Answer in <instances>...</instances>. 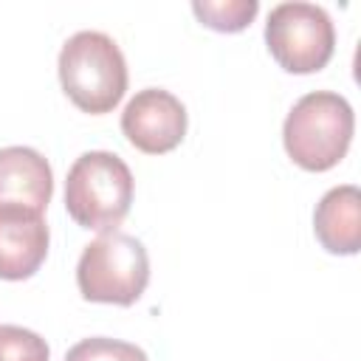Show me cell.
Returning <instances> with one entry per match:
<instances>
[{"label": "cell", "mask_w": 361, "mask_h": 361, "mask_svg": "<svg viewBox=\"0 0 361 361\" xmlns=\"http://www.w3.org/2000/svg\"><path fill=\"white\" fill-rule=\"evenodd\" d=\"M48 341L20 324H0V361H48Z\"/></svg>", "instance_id": "cell-12"}, {"label": "cell", "mask_w": 361, "mask_h": 361, "mask_svg": "<svg viewBox=\"0 0 361 361\" xmlns=\"http://www.w3.org/2000/svg\"><path fill=\"white\" fill-rule=\"evenodd\" d=\"M54 195V172L34 147L0 149V206L28 209L42 214Z\"/></svg>", "instance_id": "cell-8"}, {"label": "cell", "mask_w": 361, "mask_h": 361, "mask_svg": "<svg viewBox=\"0 0 361 361\" xmlns=\"http://www.w3.org/2000/svg\"><path fill=\"white\" fill-rule=\"evenodd\" d=\"M135 180L130 166L107 149L82 152L65 178V212L87 231H116L130 214Z\"/></svg>", "instance_id": "cell-3"}, {"label": "cell", "mask_w": 361, "mask_h": 361, "mask_svg": "<svg viewBox=\"0 0 361 361\" xmlns=\"http://www.w3.org/2000/svg\"><path fill=\"white\" fill-rule=\"evenodd\" d=\"M192 11L212 31L237 34L251 25V20L259 11V3L257 0H195Z\"/></svg>", "instance_id": "cell-10"}, {"label": "cell", "mask_w": 361, "mask_h": 361, "mask_svg": "<svg viewBox=\"0 0 361 361\" xmlns=\"http://www.w3.org/2000/svg\"><path fill=\"white\" fill-rule=\"evenodd\" d=\"M65 361H149V358L133 341L107 338V336H90V338L76 341L65 353Z\"/></svg>", "instance_id": "cell-11"}, {"label": "cell", "mask_w": 361, "mask_h": 361, "mask_svg": "<svg viewBox=\"0 0 361 361\" xmlns=\"http://www.w3.org/2000/svg\"><path fill=\"white\" fill-rule=\"evenodd\" d=\"M313 234L327 254L353 257L361 248V192L353 183L333 186L313 212Z\"/></svg>", "instance_id": "cell-9"}, {"label": "cell", "mask_w": 361, "mask_h": 361, "mask_svg": "<svg viewBox=\"0 0 361 361\" xmlns=\"http://www.w3.org/2000/svg\"><path fill=\"white\" fill-rule=\"evenodd\" d=\"M189 116L183 102L164 87L138 90L121 110V133L124 138L147 155L172 152L186 138Z\"/></svg>", "instance_id": "cell-6"}, {"label": "cell", "mask_w": 361, "mask_h": 361, "mask_svg": "<svg viewBox=\"0 0 361 361\" xmlns=\"http://www.w3.org/2000/svg\"><path fill=\"white\" fill-rule=\"evenodd\" d=\"M56 71L65 96L90 116L116 110L127 93V59L104 31H76L68 37Z\"/></svg>", "instance_id": "cell-1"}, {"label": "cell", "mask_w": 361, "mask_h": 361, "mask_svg": "<svg viewBox=\"0 0 361 361\" xmlns=\"http://www.w3.org/2000/svg\"><path fill=\"white\" fill-rule=\"evenodd\" d=\"M355 133V113L341 93H305L282 124V144L288 158L307 172L333 169L350 149Z\"/></svg>", "instance_id": "cell-2"}, {"label": "cell", "mask_w": 361, "mask_h": 361, "mask_svg": "<svg viewBox=\"0 0 361 361\" xmlns=\"http://www.w3.org/2000/svg\"><path fill=\"white\" fill-rule=\"evenodd\" d=\"M51 231L42 214L0 206V279L20 282L34 276L48 257Z\"/></svg>", "instance_id": "cell-7"}, {"label": "cell", "mask_w": 361, "mask_h": 361, "mask_svg": "<svg viewBox=\"0 0 361 361\" xmlns=\"http://www.w3.org/2000/svg\"><path fill=\"white\" fill-rule=\"evenodd\" d=\"M265 45L282 71L316 73L333 59L336 25L316 3H279L265 20Z\"/></svg>", "instance_id": "cell-5"}, {"label": "cell", "mask_w": 361, "mask_h": 361, "mask_svg": "<svg viewBox=\"0 0 361 361\" xmlns=\"http://www.w3.org/2000/svg\"><path fill=\"white\" fill-rule=\"evenodd\" d=\"M149 285V254L144 243L124 231H107L82 248L76 288L82 299L99 305H135Z\"/></svg>", "instance_id": "cell-4"}]
</instances>
